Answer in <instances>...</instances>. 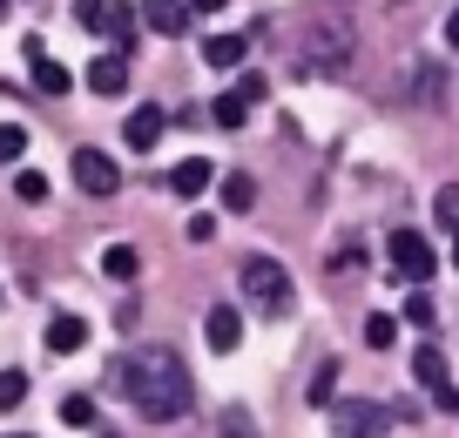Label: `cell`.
Listing matches in <instances>:
<instances>
[{"label": "cell", "mask_w": 459, "mask_h": 438, "mask_svg": "<svg viewBox=\"0 0 459 438\" xmlns=\"http://www.w3.org/2000/svg\"><path fill=\"white\" fill-rule=\"evenodd\" d=\"M115 391L129 398L135 411H143L149 425H176L189 411V371L183 357L169 351V344H149V351L122 357V371H115Z\"/></svg>", "instance_id": "6da1fadb"}, {"label": "cell", "mask_w": 459, "mask_h": 438, "mask_svg": "<svg viewBox=\"0 0 459 438\" xmlns=\"http://www.w3.org/2000/svg\"><path fill=\"white\" fill-rule=\"evenodd\" d=\"M298 68L304 74H344L351 68V28H338V21H311L298 41Z\"/></svg>", "instance_id": "7a4b0ae2"}, {"label": "cell", "mask_w": 459, "mask_h": 438, "mask_svg": "<svg viewBox=\"0 0 459 438\" xmlns=\"http://www.w3.org/2000/svg\"><path fill=\"white\" fill-rule=\"evenodd\" d=\"M237 283H244V297L264 304V311H290V270L277 263V256H244Z\"/></svg>", "instance_id": "3957f363"}, {"label": "cell", "mask_w": 459, "mask_h": 438, "mask_svg": "<svg viewBox=\"0 0 459 438\" xmlns=\"http://www.w3.org/2000/svg\"><path fill=\"white\" fill-rule=\"evenodd\" d=\"M392 418H399V411L378 405V398H344V405H331V432L338 438H385Z\"/></svg>", "instance_id": "277c9868"}, {"label": "cell", "mask_w": 459, "mask_h": 438, "mask_svg": "<svg viewBox=\"0 0 459 438\" xmlns=\"http://www.w3.org/2000/svg\"><path fill=\"white\" fill-rule=\"evenodd\" d=\"M385 256H392V277L399 283H432V270H439V256H432V243L419 229H392Z\"/></svg>", "instance_id": "5b68a950"}, {"label": "cell", "mask_w": 459, "mask_h": 438, "mask_svg": "<svg viewBox=\"0 0 459 438\" xmlns=\"http://www.w3.org/2000/svg\"><path fill=\"white\" fill-rule=\"evenodd\" d=\"M74 183H82L95 202H108L115 189H122V162H115L108 149H74Z\"/></svg>", "instance_id": "8992f818"}, {"label": "cell", "mask_w": 459, "mask_h": 438, "mask_svg": "<svg viewBox=\"0 0 459 438\" xmlns=\"http://www.w3.org/2000/svg\"><path fill=\"white\" fill-rule=\"evenodd\" d=\"M203 338H210L216 357H230L237 344H244V317H237V311H210V317H203Z\"/></svg>", "instance_id": "52a82bcc"}, {"label": "cell", "mask_w": 459, "mask_h": 438, "mask_svg": "<svg viewBox=\"0 0 459 438\" xmlns=\"http://www.w3.org/2000/svg\"><path fill=\"white\" fill-rule=\"evenodd\" d=\"M203 189H210V162H203V156H183V162H176V169H169V196L196 202Z\"/></svg>", "instance_id": "ba28073f"}, {"label": "cell", "mask_w": 459, "mask_h": 438, "mask_svg": "<svg viewBox=\"0 0 459 438\" xmlns=\"http://www.w3.org/2000/svg\"><path fill=\"white\" fill-rule=\"evenodd\" d=\"M189 14H196L189 0H143V28H156V34H183Z\"/></svg>", "instance_id": "9c48e42d"}, {"label": "cell", "mask_w": 459, "mask_h": 438, "mask_svg": "<svg viewBox=\"0 0 459 438\" xmlns=\"http://www.w3.org/2000/svg\"><path fill=\"white\" fill-rule=\"evenodd\" d=\"M162 128H169V115H162L156 101H143V108L129 115V149H156V142H162Z\"/></svg>", "instance_id": "30bf717a"}, {"label": "cell", "mask_w": 459, "mask_h": 438, "mask_svg": "<svg viewBox=\"0 0 459 438\" xmlns=\"http://www.w3.org/2000/svg\"><path fill=\"white\" fill-rule=\"evenodd\" d=\"M88 88H95V95H122V88H129V61H122V55L88 61Z\"/></svg>", "instance_id": "8fae6325"}, {"label": "cell", "mask_w": 459, "mask_h": 438, "mask_svg": "<svg viewBox=\"0 0 459 438\" xmlns=\"http://www.w3.org/2000/svg\"><path fill=\"white\" fill-rule=\"evenodd\" d=\"M203 61H210V68H244L250 41H244V34H210V41H203Z\"/></svg>", "instance_id": "7c38bea8"}, {"label": "cell", "mask_w": 459, "mask_h": 438, "mask_svg": "<svg viewBox=\"0 0 459 438\" xmlns=\"http://www.w3.org/2000/svg\"><path fill=\"white\" fill-rule=\"evenodd\" d=\"M135 270H143L135 243H108V250H101V277L108 283H135Z\"/></svg>", "instance_id": "4fadbf2b"}, {"label": "cell", "mask_w": 459, "mask_h": 438, "mask_svg": "<svg viewBox=\"0 0 459 438\" xmlns=\"http://www.w3.org/2000/svg\"><path fill=\"white\" fill-rule=\"evenodd\" d=\"M412 378H419V384H426V391H432V398H439V391H446V384H453V378H446V357H439V351H432V344H419V351H412Z\"/></svg>", "instance_id": "5bb4252c"}, {"label": "cell", "mask_w": 459, "mask_h": 438, "mask_svg": "<svg viewBox=\"0 0 459 438\" xmlns=\"http://www.w3.org/2000/svg\"><path fill=\"white\" fill-rule=\"evenodd\" d=\"M82 344H88V324H82V317H68V311H61L55 324H48V351H61V357H68V351H82Z\"/></svg>", "instance_id": "9a60e30c"}, {"label": "cell", "mask_w": 459, "mask_h": 438, "mask_svg": "<svg viewBox=\"0 0 459 438\" xmlns=\"http://www.w3.org/2000/svg\"><path fill=\"white\" fill-rule=\"evenodd\" d=\"M439 95H446V74L432 61H412V101L419 108H439Z\"/></svg>", "instance_id": "2e32d148"}, {"label": "cell", "mask_w": 459, "mask_h": 438, "mask_svg": "<svg viewBox=\"0 0 459 438\" xmlns=\"http://www.w3.org/2000/svg\"><path fill=\"white\" fill-rule=\"evenodd\" d=\"M34 88H41V95H68V88H74V74L68 68H61V61H34Z\"/></svg>", "instance_id": "e0dca14e"}, {"label": "cell", "mask_w": 459, "mask_h": 438, "mask_svg": "<svg viewBox=\"0 0 459 438\" xmlns=\"http://www.w3.org/2000/svg\"><path fill=\"white\" fill-rule=\"evenodd\" d=\"M61 425H68V432H88V425H95V398L68 391V398H61Z\"/></svg>", "instance_id": "ac0fdd59"}, {"label": "cell", "mask_w": 459, "mask_h": 438, "mask_svg": "<svg viewBox=\"0 0 459 438\" xmlns=\"http://www.w3.org/2000/svg\"><path fill=\"white\" fill-rule=\"evenodd\" d=\"M250 202H257V183H250L244 169H230L223 176V210H250Z\"/></svg>", "instance_id": "d6986e66"}, {"label": "cell", "mask_w": 459, "mask_h": 438, "mask_svg": "<svg viewBox=\"0 0 459 438\" xmlns=\"http://www.w3.org/2000/svg\"><path fill=\"white\" fill-rule=\"evenodd\" d=\"M135 21H143V14H129V7H108V21H101V34H108L115 47H129V41H135Z\"/></svg>", "instance_id": "ffe728a7"}, {"label": "cell", "mask_w": 459, "mask_h": 438, "mask_svg": "<svg viewBox=\"0 0 459 438\" xmlns=\"http://www.w3.org/2000/svg\"><path fill=\"white\" fill-rule=\"evenodd\" d=\"M432 223H439V229H459V183H446L439 196H432Z\"/></svg>", "instance_id": "44dd1931"}, {"label": "cell", "mask_w": 459, "mask_h": 438, "mask_svg": "<svg viewBox=\"0 0 459 438\" xmlns=\"http://www.w3.org/2000/svg\"><path fill=\"white\" fill-rule=\"evenodd\" d=\"M405 324H419V331H432L439 324V304L426 297V290H412V297H405Z\"/></svg>", "instance_id": "7402d4cb"}, {"label": "cell", "mask_w": 459, "mask_h": 438, "mask_svg": "<svg viewBox=\"0 0 459 438\" xmlns=\"http://www.w3.org/2000/svg\"><path fill=\"white\" fill-rule=\"evenodd\" d=\"M216 122H223V128H244V122H250V101L237 95V88H230V95L216 101Z\"/></svg>", "instance_id": "603a6c76"}, {"label": "cell", "mask_w": 459, "mask_h": 438, "mask_svg": "<svg viewBox=\"0 0 459 438\" xmlns=\"http://www.w3.org/2000/svg\"><path fill=\"white\" fill-rule=\"evenodd\" d=\"M28 398V371H0V411H14Z\"/></svg>", "instance_id": "cb8c5ba5"}, {"label": "cell", "mask_w": 459, "mask_h": 438, "mask_svg": "<svg viewBox=\"0 0 459 438\" xmlns=\"http://www.w3.org/2000/svg\"><path fill=\"white\" fill-rule=\"evenodd\" d=\"M14 196H21V202H48V176H41V169H21V176H14Z\"/></svg>", "instance_id": "d4e9b609"}, {"label": "cell", "mask_w": 459, "mask_h": 438, "mask_svg": "<svg viewBox=\"0 0 459 438\" xmlns=\"http://www.w3.org/2000/svg\"><path fill=\"white\" fill-rule=\"evenodd\" d=\"M365 270V250L359 243H338V256H331V277H359Z\"/></svg>", "instance_id": "484cf974"}, {"label": "cell", "mask_w": 459, "mask_h": 438, "mask_svg": "<svg viewBox=\"0 0 459 438\" xmlns=\"http://www.w3.org/2000/svg\"><path fill=\"white\" fill-rule=\"evenodd\" d=\"M108 7H115V0H74V21L101 34V21H108Z\"/></svg>", "instance_id": "4316f807"}, {"label": "cell", "mask_w": 459, "mask_h": 438, "mask_svg": "<svg viewBox=\"0 0 459 438\" xmlns=\"http://www.w3.org/2000/svg\"><path fill=\"white\" fill-rule=\"evenodd\" d=\"M392 338H399V324H392V317H385V311H378V317H372V324H365V344H372V351H385V344H392Z\"/></svg>", "instance_id": "83f0119b"}, {"label": "cell", "mask_w": 459, "mask_h": 438, "mask_svg": "<svg viewBox=\"0 0 459 438\" xmlns=\"http://www.w3.org/2000/svg\"><path fill=\"white\" fill-rule=\"evenodd\" d=\"M331 391H338V365H317V378H311V405H331Z\"/></svg>", "instance_id": "f1b7e54d"}, {"label": "cell", "mask_w": 459, "mask_h": 438, "mask_svg": "<svg viewBox=\"0 0 459 438\" xmlns=\"http://www.w3.org/2000/svg\"><path fill=\"white\" fill-rule=\"evenodd\" d=\"M28 156V128H0V162H21Z\"/></svg>", "instance_id": "f546056e"}, {"label": "cell", "mask_w": 459, "mask_h": 438, "mask_svg": "<svg viewBox=\"0 0 459 438\" xmlns=\"http://www.w3.org/2000/svg\"><path fill=\"white\" fill-rule=\"evenodd\" d=\"M223 438H257V425H250V411H237V405H230V411H223Z\"/></svg>", "instance_id": "4dcf8cb0"}, {"label": "cell", "mask_w": 459, "mask_h": 438, "mask_svg": "<svg viewBox=\"0 0 459 438\" xmlns=\"http://www.w3.org/2000/svg\"><path fill=\"white\" fill-rule=\"evenodd\" d=\"M237 95H244V101H250V108H257V101H264V95H271V82H264V74H237Z\"/></svg>", "instance_id": "1f68e13d"}, {"label": "cell", "mask_w": 459, "mask_h": 438, "mask_svg": "<svg viewBox=\"0 0 459 438\" xmlns=\"http://www.w3.org/2000/svg\"><path fill=\"white\" fill-rule=\"evenodd\" d=\"M48 55V41H41V34H21V61H28V68H34V61H41Z\"/></svg>", "instance_id": "d6a6232c"}, {"label": "cell", "mask_w": 459, "mask_h": 438, "mask_svg": "<svg viewBox=\"0 0 459 438\" xmlns=\"http://www.w3.org/2000/svg\"><path fill=\"white\" fill-rule=\"evenodd\" d=\"M446 41L459 47V7H453V14H446Z\"/></svg>", "instance_id": "836d02e7"}, {"label": "cell", "mask_w": 459, "mask_h": 438, "mask_svg": "<svg viewBox=\"0 0 459 438\" xmlns=\"http://www.w3.org/2000/svg\"><path fill=\"white\" fill-rule=\"evenodd\" d=\"M189 7H196V14H216V7H230V0H189Z\"/></svg>", "instance_id": "e575fe53"}, {"label": "cell", "mask_w": 459, "mask_h": 438, "mask_svg": "<svg viewBox=\"0 0 459 438\" xmlns=\"http://www.w3.org/2000/svg\"><path fill=\"white\" fill-rule=\"evenodd\" d=\"M453 270H459V229H453Z\"/></svg>", "instance_id": "d590c367"}, {"label": "cell", "mask_w": 459, "mask_h": 438, "mask_svg": "<svg viewBox=\"0 0 459 438\" xmlns=\"http://www.w3.org/2000/svg\"><path fill=\"white\" fill-rule=\"evenodd\" d=\"M0 438H34V432H0Z\"/></svg>", "instance_id": "8d00e7d4"}, {"label": "cell", "mask_w": 459, "mask_h": 438, "mask_svg": "<svg viewBox=\"0 0 459 438\" xmlns=\"http://www.w3.org/2000/svg\"><path fill=\"white\" fill-rule=\"evenodd\" d=\"M0 14H7V0H0Z\"/></svg>", "instance_id": "74e56055"}]
</instances>
